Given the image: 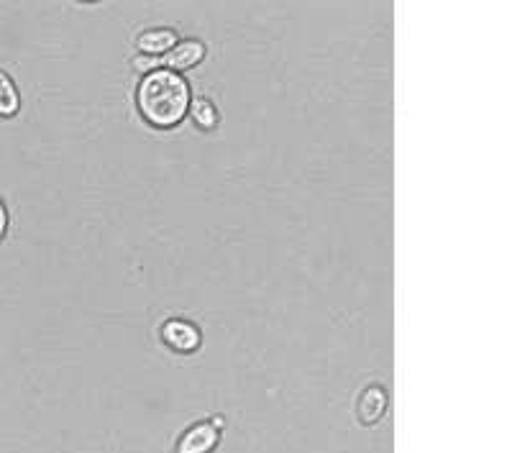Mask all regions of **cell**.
I'll return each instance as SVG.
<instances>
[{
    "mask_svg": "<svg viewBox=\"0 0 512 453\" xmlns=\"http://www.w3.org/2000/svg\"><path fill=\"white\" fill-rule=\"evenodd\" d=\"M6 231H8V208H6V203L0 200V241H3Z\"/></svg>",
    "mask_w": 512,
    "mask_h": 453,
    "instance_id": "cell-10",
    "label": "cell"
},
{
    "mask_svg": "<svg viewBox=\"0 0 512 453\" xmlns=\"http://www.w3.org/2000/svg\"><path fill=\"white\" fill-rule=\"evenodd\" d=\"M190 85L182 75L169 72L164 67L141 77L136 88V108L141 118L152 128L180 126L190 111Z\"/></svg>",
    "mask_w": 512,
    "mask_h": 453,
    "instance_id": "cell-1",
    "label": "cell"
},
{
    "mask_svg": "<svg viewBox=\"0 0 512 453\" xmlns=\"http://www.w3.org/2000/svg\"><path fill=\"white\" fill-rule=\"evenodd\" d=\"M18 111H21V93H18L13 77L0 70V116L13 118Z\"/></svg>",
    "mask_w": 512,
    "mask_h": 453,
    "instance_id": "cell-8",
    "label": "cell"
},
{
    "mask_svg": "<svg viewBox=\"0 0 512 453\" xmlns=\"http://www.w3.org/2000/svg\"><path fill=\"white\" fill-rule=\"evenodd\" d=\"M387 413V392L379 384H369L356 400V418L361 425H377Z\"/></svg>",
    "mask_w": 512,
    "mask_h": 453,
    "instance_id": "cell-6",
    "label": "cell"
},
{
    "mask_svg": "<svg viewBox=\"0 0 512 453\" xmlns=\"http://www.w3.org/2000/svg\"><path fill=\"white\" fill-rule=\"evenodd\" d=\"M221 425V418L190 425L177 441V453H213L221 443Z\"/></svg>",
    "mask_w": 512,
    "mask_h": 453,
    "instance_id": "cell-2",
    "label": "cell"
},
{
    "mask_svg": "<svg viewBox=\"0 0 512 453\" xmlns=\"http://www.w3.org/2000/svg\"><path fill=\"white\" fill-rule=\"evenodd\" d=\"M162 343L167 346L169 351H175V354H195L200 349V343H203V333L195 323L182 318H169L167 323L162 326Z\"/></svg>",
    "mask_w": 512,
    "mask_h": 453,
    "instance_id": "cell-3",
    "label": "cell"
},
{
    "mask_svg": "<svg viewBox=\"0 0 512 453\" xmlns=\"http://www.w3.org/2000/svg\"><path fill=\"white\" fill-rule=\"evenodd\" d=\"M205 54H208V49H205V44L200 39H180L175 47L164 54L162 64H164V70L177 72V75H180V72L198 67V64L205 59Z\"/></svg>",
    "mask_w": 512,
    "mask_h": 453,
    "instance_id": "cell-4",
    "label": "cell"
},
{
    "mask_svg": "<svg viewBox=\"0 0 512 453\" xmlns=\"http://www.w3.org/2000/svg\"><path fill=\"white\" fill-rule=\"evenodd\" d=\"M159 59H154V57H144V54H139V57L134 59V70L139 72L141 77L144 75H149V72H154V70H159Z\"/></svg>",
    "mask_w": 512,
    "mask_h": 453,
    "instance_id": "cell-9",
    "label": "cell"
},
{
    "mask_svg": "<svg viewBox=\"0 0 512 453\" xmlns=\"http://www.w3.org/2000/svg\"><path fill=\"white\" fill-rule=\"evenodd\" d=\"M190 121L200 128V131H213L221 121V113H218L216 103L210 98H192L190 111H187Z\"/></svg>",
    "mask_w": 512,
    "mask_h": 453,
    "instance_id": "cell-7",
    "label": "cell"
},
{
    "mask_svg": "<svg viewBox=\"0 0 512 453\" xmlns=\"http://www.w3.org/2000/svg\"><path fill=\"white\" fill-rule=\"evenodd\" d=\"M177 41H180V34H177V29H172V26H152V29L141 31L139 36H136V47H139V52L144 54V57H164V54L169 52V49L175 47Z\"/></svg>",
    "mask_w": 512,
    "mask_h": 453,
    "instance_id": "cell-5",
    "label": "cell"
}]
</instances>
